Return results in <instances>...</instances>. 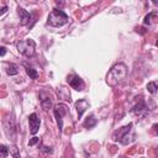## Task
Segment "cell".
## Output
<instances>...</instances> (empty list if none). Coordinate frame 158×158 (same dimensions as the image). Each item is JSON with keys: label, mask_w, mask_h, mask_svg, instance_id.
Listing matches in <instances>:
<instances>
[{"label": "cell", "mask_w": 158, "mask_h": 158, "mask_svg": "<svg viewBox=\"0 0 158 158\" xmlns=\"http://www.w3.org/2000/svg\"><path fill=\"white\" fill-rule=\"evenodd\" d=\"M153 17H157V14L156 12H149L147 16H146V19H144V23L146 25H152L153 23Z\"/></svg>", "instance_id": "2e32d148"}, {"label": "cell", "mask_w": 158, "mask_h": 158, "mask_svg": "<svg viewBox=\"0 0 158 158\" xmlns=\"http://www.w3.org/2000/svg\"><path fill=\"white\" fill-rule=\"evenodd\" d=\"M67 21H68L67 14L58 9L53 10L48 16V25H51L53 27H60L64 23H67Z\"/></svg>", "instance_id": "7a4b0ae2"}, {"label": "cell", "mask_w": 158, "mask_h": 158, "mask_svg": "<svg viewBox=\"0 0 158 158\" xmlns=\"http://www.w3.org/2000/svg\"><path fill=\"white\" fill-rule=\"evenodd\" d=\"M114 139L121 142L122 144H128L133 138H132V123L120 128L114 133Z\"/></svg>", "instance_id": "3957f363"}, {"label": "cell", "mask_w": 158, "mask_h": 158, "mask_svg": "<svg viewBox=\"0 0 158 158\" xmlns=\"http://www.w3.org/2000/svg\"><path fill=\"white\" fill-rule=\"evenodd\" d=\"M6 72H7V74H9V75H16V74L19 73V68H17V65H16V64L11 63V64H9V65H7Z\"/></svg>", "instance_id": "5bb4252c"}, {"label": "cell", "mask_w": 158, "mask_h": 158, "mask_svg": "<svg viewBox=\"0 0 158 158\" xmlns=\"http://www.w3.org/2000/svg\"><path fill=\"white\" fill-rule=\"evenodd\" d=\"M68 114V106L64 104H57L54 106V116L57 118V123L59 130H62L63 127V116Z\"/></svg>", "instance_id": "5b68a950"}, {"label": "cell", "mask_w": 158, "mask_h": 158, "mask_svg": "<svg viewBox=\"0 0 158 158\" xmlns=\"http://www.w3.org/2000/svg\"><path fill=\"white\" fill-rule=\"evenodd\" d=\"M68 83H69V85H70L73 89H75V90H83V89H84V81H83V79L79 78L78 75L70 77V78L68 79Z\"/></svg>", "instance_id": "ba28073f"}, {"label": "cell", "mask_w": 158, "mask_h": 158, "mask_svg": "<svg viewBox=\"0 0 158 158\" xmlns=\"http://www.w3.org/2000/svg\"><path fill=\"white\" fill-rule=\"evenodd\" d=\"M156 46H157V47H158V41H157V42H156Z\"/></svg>", "instance_id": "603a6c76"}, {"label": "cell", "mask_w": 158, "mask_h": 158, "mask_svg": "<svg viewBox=\"0 0 158 158\" xmlns=\"http://www.w3.org/2000/svg\"><path fill=\"white\" fill-rule=\"evenodd\" d=\"M132 112L138 115V116H143V115H146L148 112V107H147V105H146L143 99H139L138 102L132 107Z\"/></svg>", "instance_id": "52a82bcc"}, {"label": "cell", "mask_w": 158, "mask_h": 158, "mask_svg": "<svg viewBox=\"0 0 158 158\" xmlns=\"http://www.w3.org/2000/svg\"><path fill=\"white\" fill-rule=\"evenodd\" d=\"M19 15H20V23L22 26H26L31 20V15L22 7H19Z\"/></svg>", "instance_id": "30bf717a"}, {"label": "cell", "mask_w": 158, "mask_h": 158, "mask_svg": "<svg viewBox=\"0 0 158 158\" xmlns=\"http://www.w3.org/2000/svg\"><path fill=\"white\" fill-rule=\"evenodd\" d=\"M157 156H158V148H157Z\"/></svg>", "instance_id": "cb8c5ba5"}, {"label": "cell", "mask_w": 158, "mask_h": 158, "mask_svg": "<svg viewBox=\"0 0 158 158\" xmlns=\"http://www.w3.org/2000/svg\"><path fill=\"white\" fill-rule=\"evenodd\" d=\"M75 107H77V111H78V116L81 117V115L84 114V111L89 107V101L85 100V99H80L75 102Z\"/></svg>", "instance_id": "9c48e42d"}, {"label": "cell", "mask_w": 158, "mask_h": 158, "mask_svg": "<svg viewBox=\"0 0 158 158\" xmlns=\"http://www.w3.org/2000/svg\"><path fill=\"white\" fill-rule=\"evenodd\" d=\"M37 142H40V138H37V137H33L30 142H28V146H33V144H36Z\"/></svg>", "instance_id": "ffe728a7"}, {"label": "cell", "mask_w": 158, "mask_h": 158, "mask_svg": "<svg viewBox=\"0 0 158 158\" xmlns=\"http://www.w3.org/2000/svg\"><path fill=\"white\" fill-rule=\"evenodd\" d=\"M10 152H11V154H12V157H14V158H21L20 152H19V149H17V147H16V146H12V147L10 148Z\"/></svg>", "instance_id": "e0dca14e"}, {"label": "cell", "mask_w": 158, "mask_h": 158, "mask_svg": "<svg viewBox=\"0 0 158 158\" xmlns=\"http://www.w3.org/2000/svg\"><path fill=\"white\" fill-rule=\"evenodd\" d=\"M127 67L123 63H118L115 64L107 73L106 75V81L110 86H116L118 84H121L122 81H125V79L127 78Z\"/></svg>", "instance_id": "6da1fadb"}, {"label": "cell", "mask_w": 158, "mask_h": 158, "mask_svg": "<svg viewBox=\"0 0 158 158\" xmlns=\"http://www.w3.org/2000/svg\"><path fill=\"white\" fill-rule=\"evenodd\" d=\"M41 105H42V109H43L44 111H47V110H49L51 106H52V100H51L49 98H44V99L41 100Z\"/></svg>", "instance_id": "9a60e30c"}, {"label": "cell", "mask_w": 158, "mask_h": 158, "mask_svg": "<svg viewBox=\"0 0 158 158\" xmlns=\"http://www.w3.org/2000/svg\"><path fill=\"white\" fill-rule=\"evenodd\" d=\"M96 118H95V116L94 115H90V116H88L86 118H85V121H84V127H86V128H91V127H94L95 125H96Z\"/></svg>", "instance_id": "7c38bea8"}, {"label": "cell", "mask_w": 158, "mask_h": 158, "mask_svg": "<svg viewBox=\"0 0 158 158\" xmlns=\"http://www.w3.org/2000/svg\"><path fill=\"white\" fill-rule=\"evenodd\" d=\"M0 151H1V157H2V158H5V157L7 156V153H9V149H7V147H6V146H4V144H1V147H0Z\"/></svg>", "instance_id": "ac0fdd59"}, {"label": "cell", "mask_w": 158, "mask_h": 158, "mask_svg": "<svg viewBox=\"0 0 158 158\" xmlns=\"http://www.w3.org/2000/svg\"><path fill=\"white\" fill-rule=\"evenodd\" d=\"M147 90L151 94H157L158 93V83L157 81H151L147 84Z\"/></svg>", "instance_id": "4fadbf2b"}, {"label": "cell", "mask_w": 158, "mask_h": 158, "mask_svg": "<svg viewBox=\"0 0 158 158\" xmlns=\"http://www.w3.org/2000/svg\"><path fill=\"white\" fill-rule=\"evenodd\" d=\"M5 52H6L5 47H1V56H5Z\"/></svg>", "instance_id": "44dd1931"}, {"label": "cell", "mask_w": 158, "mask_h": 158, "mask_svg": "<svg viewBox=\"0 0 158 158\" xmlns=\"http://www.w3.org/2000/svg\"><path fill=\"white\" fill-rule=\"evenodd\" d=\"M28 123H30V131H31V133H32V135H36V133L38 132L40 123H41V121H40V118H38L37 114L33 112V114L30 115V117H28Z\"/></svg>", "instance_id": "8992f818"}, {"label": "cell", "mask_w": 158, "mask_h": 158, "mask_svg": "<svg viewBox=\"0 0 158 158\" xmlns=\"http://www.w3.org/2000/svg\"><path fill=\"white\" fill-rule=\"evenodd\" d=\"M6 10H7V7H6V6H4V7H2V12H1V15H4V14L6 12Z\"/></svg>", "instance_id": "7402d4cb"}, {"label": "cell", "mask_w": 158, "mask_h": 158, "mask_svg": "<svg viewBox=\"0 0 158 158\" xmlns=\"http://www.w3.org/2000/svg\"><path fill=\"white\" fill-rule=\"evenodd\" d=\"M41 153H43V154H49V153H52V149H51V147H42V148H41Z\"/></svg>", "instance_id": "d6986e66"}, {"label": "cell", "mask_w": 158, "mask_h": 158, "mask_svg": "<svg viewBox=\"0 0 158 158\" xmlns=\"http://www.w3.org/2000/svg\"><path fill=\"white\" fill-rule=\"evenodd\" d=\"M23 67H25L26 73L28 74V77H30L31 79H37V78H38V72H37L35 68H32V67L28 65L27 63H23Z\"/></svg>", "instance_id": "8fae6325"}, {"label": "cell", "mask_w": 158, "mask_h": 158, "mask_svg": "<svg viewBox=\"0 0 158 158\" xmlns=\"http://www.w3.org/2000/svg\"><path fill=\"white\" fill-rule=\"evenodd\" d=\"M35 48H36V44H35L33 40H22L20 42H17L19 52L27 58H30L35 54Z\"/></svg>", "instance_id": "277c9868"}]
</instances>
